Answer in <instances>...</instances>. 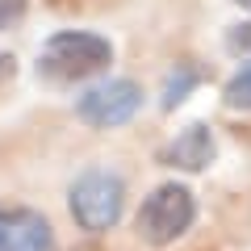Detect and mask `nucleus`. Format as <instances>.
I'll return each instance as SVG.
<instances>
[{
    "instance_id": "obj_1",
    "label": "nucleus",
    "mask_w": 251,
    "mask_h": 251,
    "mask_svg": "<svg viewBox=\"0 0 251 251\" xmlns=\"http://www.w3.org/2000/svg\"><path fill=\"white\" fill-rule=\"evenodd\" d=\"M113 63V42L92 29H59L38 50V75L50 84H75Z\"/></svg>"
},
{
    "instance_id": "obj_2",
    "label": "nucleus",
    "mask_w": 251,
    "mask_h": 251,
    "mask_svg": "<svg viewBox=\"0 0 251 251\" xmlns=\"http://www.w3.org/2000/svg\"><path fill=\"white\" fill-rule=\"evenodd\" d=\"M126 209V184L117 172L92 168L72 184V218L80 222V230L88 234H105L122 222Z\"/></svg>"
},
{
    "instance_id": "obj_3",
    "label": "nucleus",
    "mask_w": 251,
    "mask_h": 251,
    "mask_svg": "<svg viewBox=\"0 0 251 251\" xmlns=\"http://www.w3.org/2000/svg\"><path fill=\"white\" fill-rule=\"evenodd\" d=\"M197 218V201L184 184H159L138 209V239L151 247H168L180 234H188Z\"/></svg>"
},
{
    "instance_id": "obj_4",
    "label": "nucleus",
    "mask_w": 251,
    "mask_h": 251,
    "mask_svg": "<svg viewBox=\"0 0 251 251\" xmlns=\"http://www.w3.org/2000/svg\"><path fill=\"white\" fill-rule=\"evenodd\" d=\"M138 109H143V88H138L134 80H105V84H92V88L75 100L80 122L92 126V130H113V126H126Z\"/></svg>"
},
{
    "instance_id": "obj_5",
    "label": "nucleus",
    "mask_w": 251,
    "mask_h": 251,
    "mask_svg": "<svg viewBox=\"0 0 251 251\" xmlns=\"http://www.w3.org/2000/svg\"><path fill=\"white\" fill-rule=\"evenodd\" d=\"M0 251H59V243L38 209L0 205Z\"/></svg>"
},
{
    "instance_id": "obj_6",
    "label": "nucleus",
    "mask_w": 251,
    "mask_h": 251,
    "mask_svg": "<svg viewBox=\"0 0 251 251\" xmlns=\"http://www.w3.org/2000/svg\"><path fill=\"white\" fill-rule=\"evenodd\" d=\"M214 151H218L214 147V130L201 126V122H193L163 147L159 159L168 163V168H180V172H205L209 163H214Z\"/></svg>"
},
{
    "instance_id": "obj_7",
    "label": "nucleus",
    "mask_w": 251,
    "mask_h": 251,
    "mask_svg": "<svg viewBox=\"0 0 251 251\" xmlns=\"http://www.w3.org/2000/svg\"><path fill=\"white\" fill-rule=\"evenodd\" d=\"M222 100L230 109H243V113H251V63H243L239 72L226 80V88H222Z\"/></svg>"
},
{
    "instance_id": "obj_8",
    "label": "nucleus",
    "mask_w": 251,
    "mask_h": 251,
    "mask_svg": "<svg viewBox=\"0 0 251 251\" xmlns=\"http://www.w3.org/2000/svg\"><path fill=\"white\" fill-rule=\"evenodd\" d=\"M193 84H197V72H193V67H176V72L168 75V84H163V109H176Z\"/></svg>"
},
{
    "instance_id": "obj_9",
    "label": "nucleus",
    "mask_w": 251,
    "mask_h": 251,
    "mask_svg": "<svg viewBox=\"0 0 251 251\" xmlns=\"http://www.w3.org/2000/svg\"><path fill=\"white\" fill-rule=\"evenodd\" d=\"M25 13H29V0H0V34L13 29V25H21Z\"/></svg>"
},
{
    "instance_id": "obj_10",
    "label": "nucleus",
    "mask_w": 251,
    "mask_h": 251,
    "mask_svg": "<svg viewBox=\"0 0 251 251\" xmlns=\"http://www.w3.org/2000/svg\"><path fill=\"white\" fill-rule=\"evenodd\" d=\"M226 50H234V54H251V21L230 25V34H226Z\"/></svg>"
},
{
    "instance_id": "obj_11",
    "label": "nucleus",
    "mask_w": 251,
    "mask_h": 251,
    "mask_svg": "<svg viewBox=\"0 0 251 251\" xmlns=\"http://www.w3.org/2000/svg\"><path fill=\"white\" fill-rule=\"evenodd\" d=\"M13 80H17V59L0 50V88H9Z\"/></svg>"
},
{
    "instance_id": "obj_12",
    "label": "nucleus",
    "mask_w": 251,
    "mask_h": 251,
    "mask_svg": "<svg viewBox=\"0 0 251 251\" xmlns=\"http://www.w3.org/2000/svg\"><path fill=\"white\" fill-rule=\"evenodd\" d=\"M234 4H239V9H251V0H234Z\"/></svg>"
}]
</instances>
